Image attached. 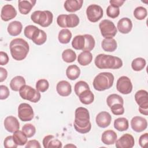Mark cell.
<instances>
[{
    "mask_svg": "<svg viewBox=\"0 0 148 148\" xmlns=\"http://www.w3.org/2000/svg\"><path fill=\"white\" fill-rule=\"evenodd\" d=\"M74 90H75V94L77 96H79L83 91H84L87 90H90V87L87 82H86L84 81L80 80V81L77 82L75 84Z\"/></svg>",
    "mask_w": 148,
    "mask_h": 148,
    "instance_id": "f35d334b",
    "label": "cell"
},
{
    "mask_svg": "<svg viewBox=\"0 0 148 148\" xmlns=\"http://www.w3.org/2000/svg\"><path fill=\"white\" fill-rule=\"evenodd\" d=\"M114 127L119 131H126L129 127L128 121L125 117L117 118L114 121Z\"/></svg>",
    "mask_w": 148,
    "mask_h": 148,
    "instance_id": "f546056e",
    "label": "cell"
},
{
    "mask_svg": "<svg viewBox=\"0 0 148 148\" xmlns=\"http://www.w3.org/2000/svg\"><path fill=\"white\" fill-rule=\"evenodd\" d=\"M112 113L114 115H122L124 113V108L123 105L120 103H116L110 108Z\"/></svg>",
    "mask_w": 148,
    "mask_h": 148,
    "instance_id": "f6af8a7d",
    "label": "cell"
},
{
    "mask_svg": "<svg viewBox=\"0 0 148 148\" xmlns=\"http://www.w3.org/2000/svg\"><path fill=\"white\" fill-rule=\"evenodd\" d=\"M9 48L12 58L17 61L25 58L29 50L28 42L22 38L13 39L10 43Z\"/></svg>",
    "mask_w": 148,
    "mask_h": 148,
    "instance_id": "7a4b0ae2",
    "label": "cell"
},
{
    "mask_svg": "<svg viewBox=\"0 0 148 148\" xmlns=\"http://www.w3.org/2000/svg\"><path fill=\"white\" fill-rule=\"evenodd\" d=\"M115 143L117 148H132L135 145V140L131 134H125L117 140Z\"/></svg>",
    "mask_w": 148,
    "mask_h": 148,
    "instance_id": "7c38bea8",
    "label": "cell"
},
{
    "mask_svg": "<svg viewBox=\"0 0 148 148\" xmlns=\"http://www.w3.org/2000/svg\"><path fill=\"white\" fill-rule=\"evenodd\" d=\"M94 63L99 69H117L123 66L122 60L118 57L99 54L95 58Z\"/></svg>",
    "mask_w": 148,
    "mask_h": 148,
    "instance_id": "3957f363",
    "label": "cell"
},
{
    "mask_svg": "<svg viewBox=\"0 0 148 148\" xmlns=\"http://www.w3.org/2000/svg\"><path fill=\"white\" fill-rule=\"evenodd\" d=\"M79 18L76 14H69L66 15V25L67 27L73 28L78 25Z\"/></svg>",
    "mask_w": 148,
    "mask_h": 148,
    "instance_id": "8d00e7d4",
    "label": "cell"
},
{
    "mask_svg": "<svg viewBox=\"0 0 148 148\" xmlns=\"http://www.w3.org/2000/svg\"><path fill=\"white\" fill-rule=\"evenodd\" d=\"M116 88L123 94H128L132 90V84L129 77L125 76L120 77L116 83Z\"/></svg>",
    "mask_w": 148,
    "mask_h": 148,
    "instance_id": "8fae6325",
    "label": "cell"
},
{
    "mask_svg": "<svg viewBox=\"0 0 148 148\" xmlns=\"http://www.w3.org/2000/svg\"><path fill=\"white\" fill-rule=\"evenodd\" d=\"M65 147H76V146H75V145H73L71 144V145H66V146H65Z\"/></svg>",
    "mask_w": 148,
    "mask_h": 148,
    "instance_id": "11a10c76",
    "label": "cell"
},
{
    "mask_svg": "<svg viewBox=\"0 0 148 148\" xmlns=\"http://www.w3.org/2000/svg\"><path fill=\"white\" fill-rule=\"evenodd\" d=\"M86 14L87 18L90 21L96 23L103 17V11L99 5L92 4L87 7L86 9Z\"/></svg>",
    "mask_w": 148,
    "mask_h": 148,
    "instance_id": "9c48e42d",
    "label": "cell"
},
{
    "mask_svg": "<svg viewBox=\"0 0 148 148\" xmlns=\"http://www.w3.org/2000/svg\"><path fill=\"white\" fill-rule=\"evenodd\" d=\"M10 94V92L8 87L5 85L0 86V99L1 100L6 99Z\"/></svg>",
    "mask_w": 148,
    "mask_h": 148,
    "instance_id": "7dc6e473",
    "label": "cell"
},
{
    "mask_svg": "<svg viewBox=\"0 0 148 148\" xmlns=\"http://www.w3.org/2000/svg\"><path fill=\"white\" fill-rule=\"evenodd\" d=\"M25 84V80L21 76L14 77L10 82V87L13 91H18L20 88Z\"/></svg>",
    "mask_w": 148,
    "mask_h": 148,
    "instance_id": "83f0119b",
    "label": "cell"
},
{
    "mask_svg": "<svg viewBox=\"0 0 148 148\" xmlns=\"http://www.w3.org/2000/svg\"><path fill=\"white\" fill-rule=\"evenodd\" d=\"M67 14H60L57 18V24L62 28H67L66 25V17Z\"/></svg>",
    "mask_w": 148,
    "mask_h": 148,
    "instance_id": "c3c4849f",
    "label": "cell"
},
{
    "mask_svg": "<svg viewBox=\"0 0 148 148\" xmlns=\"http://www.w3.org/2000/svg\"><path fill=\"white\" fill-rule=\"evenodd\" d=\"M124 2V0H110L109 1V3H110V5H112L114 7L119 8L123 5Z\"/></svg>",
    "mask_w": 148,
    "mask_h": 148,
    "instance_id": "db71d44e",
    "label": "cell"
},
{
    "mask_svg": "<svg viewBox=\"0 0 148 148\" xmlns=\"http://www.w3.org/2000/svg\"><path fill=\"white\" fill-rule=\"evenodd\" d=\"M4 147L6 148H16L17 145L15 143L13 136H8L5 138L3 141Z\"/></svg>",
    "mask_w": 148,
    "mask_h": 148,
    "instance_id": "bcb514c9",
    "label": "cell"
},
{
    "mask_svg": "<svg viewBox=\"0 0 148 148\" xmlns=\"http://www.w3.org/2000/svg\"><path fill=\"white\" fill-rule=\"evenodd\" d=\"M85 38V45L83 51H91L95 47V41L93 36L90 34L84 35Z\"/></svg>",
    "mask_w": 148,
    "mask_h": 148,
    "instance_id": "74e56055",
    "label": "cell"
},
{
    "mask_svg": "<svg viewBox=\"0 0 148 148\" xmlns=\"http://www.w3.org/2000/svg\"><path fill=\"white\" fill-rule=\"evenodd\" d=\"M9 57L6 53L3 51L0 52V65H6L9 62Z\"/></svg>",
    "mask_w": 148,
    "mask_h": 148,
    "instance_id": "f907efd6",
    "label": "cell"
},
{
    "mask_svg": "<svg viewBox=\"0 0 148 148\" xmlns=\"http://www.w3.org/2000/svg\"><path fill=\"white\" fill-rule=\"evenodd\" d=\"M18 116L22 121L32 120L34 116L32 106L27 103H20L18 107Z\"/></svg>",
    "mask_w": 148,
    "mask_h": 148,
    "instance_id": "30bf717a",
    "label": "cell"
},
{
    "mask_svg": "<svg viewBox=\"0 0 148 148\" xmlns=\"http://www.w3.org/2000/svg\"><path fill=\"white\" fill-rule=\"evenodd\" d=\"M92 60V55L90 51H83L77 57L78 63L82 66H86L90 64Z\"/></svg>",
    "mask_w": 148,
    "mask_h": 148,
    "instance_id": "484cf974",
    "label": "cell"
},
{
    "mask_svg": "<svg viewBox=\"0 0 148 148\" xmlns=\"http://www.w3.org/2000/svg\"><path fill=\"white\" fill-rule=\"evenodd\" d=\"M78 97L80 101L84 105L91 104L94 100V95L90 89L83 91Z\"/></svg>",
    "mask_w": 148,
    "mask_h": 148,
    "instance_id": "f1b7e54d",
    "label": "cell"
},
{
    "mask_svg": "<svg viewBox=\"0 0 148 148\" xmlns=\"http://www.w3.org/2000/svg\"><path fill=\"white\" fill-rule=\"evenodd\" d=\"M120 9L119 8L114 7L112 5H109L106 9V14L108 17L112 18H115L119 16Z\"/></svg>",
    "mask_w": 148,
    "mask_h": 148,
    "instance_id": "7bdbcfd3",
    "label": "cell"
},
{
    "mask_svg": "<svg viewBox=\"0 0 148 148\" xmlns=\"http://www.w3.org/2000/svg\"><path fill=\"white\" fill-rule=\"evenodd\" d=\"M83 3V0H66L64 2V8L69 12H75L81 9Z\"/></svg>",
    "mask_w": 148,
    "mask_h": 148,
    "instance_id": "7402d4cb",
    "label": "cell"
},
{
    "mask_svg": "<svg viewBox=\"0 0 148 148\" xmlns=\"http://www.w3.org/2000/svg\"><path fill=\"white\" fill-rule=\"evenodd\" d=\"M72 38L71 32L66 28L61 29L58 35V39L59 42L62 44H67L68 43Z\"/></svg>",
    "mask_w": 148,
    "mask_h": 148,
    "instance_id": "1f68e13d",
    "label": "cell"
},
{
    "mask_svg": "<svg viewBox=\"0 0 148 148\" xmlns=\"http://www.w3.org/2000/svg\"><path fill=\"white\" fill-rule=\"evenodd\" d=\"M42 143L45 148H61L62 147V143L54 136L49 135L44 137Z\"/></svg>",
    "mask_w": 148,
    "mask_h": 148,
    "instance_id": "d6986e66",
    "label": "cell"
},
{
    "mask_svg": "<svg viewBox=\"0 0 148 148\" xmlns=\"http://www.w3.org/2000/svg\"><path fill=\"white\" fill-rule=\"evenodd\" d=\"M148 142V134L145 133L140 136L139 139V144L142 147H144Z\"/></svg>",
    "mask_w": 148,
    "mask_h": 148,
    "instance_id": "816d5d0a",
    "label": "cell"
},
{
    "mask_svg": "<svg viewBox=\"0 0 148 148\" xmlns=\"http://www.w3.org/2000/svg\"><path fill=\"white\" fill-rule=\"evenodd\" d=\"M117 28L120 33L126 34L132 30V23L129 18L123 17L118 21Z\"/></svg>",
    "mask_w": 148,
    "mask_h": 148,
    "instance_id": "e0dca14e",
    "label": "cell"
},
{
    "mask_svg": "<svg viewBox=\"0 0 148 148\" xmlns=\"http://www.w3.org/2000/svg\"><path fill=\"white\" fill-rule=\"evenodd\" d=\"M8 76V72L6 69L1 67L0 68V82H3Z\"/></svg>",
    "mask_w": 148,
    "mask_h": 148,
    "instance_id": "f5cc1de1",
    "label": "cell"
},
{
    "mask_svg": "<svg viewBox=\"0 0 148 148\" xmlns=\"http://www.w3.org/2000/svg\"><path fill=\"white\" fill-rule=\"evenodd\" d=\"M101 46L104 51L113 52L116 50L117 44L116 40L113 38H105L102 41Z\"/></svg>",
    "mask_w": 148,
    "mask_h": 148,
    "instance_id": "cb8c5ba5",
    "label": "cell"
},
{
    "mask_svg": "<svg viewBox=\"0 0 148 148\" xmlns=\"http://www.w3.org/2000/svg\"><path fill=\"white\" fill-rule=\"evenodd\" d=\"M99 28L101 35L104 38H113L117 32L114 23L108 19L102 20L99 24Z\"/></svg>",
    "mask_w": 148,
    "mask_h": 148,
    "instance_id": "52a82bcc",
    "label": "cell"
},
{
    "mask_svg": "<svg viewBox=\"0 0 148 148\" xmlns=\"http://www.w3.org/2000/svg\"><path fill=\"white\" fill-rule=\"evenodd\" d=\"M13 139L18 146H24L27 143V136L23 131L17 130L13 133Z\"/></svg>",
    "mask_w": 148,
    "mask_h": 148,
    "instance_id": "4dcf8cb0",
    "label": "cell"
},
{
    "mask_svg": "<svg viewBox=\"0 0 148 148\" xmlns=\"http://www.w3.org/2000/svg\"><path fill=\"white\" fill-rule=\"evenodd\" d=\"M147 15V10L143 6H138L136 8L134 11V16L137 20H143L146 18Z\"/></svg>",
    "mask_w": 148,
    "mask_h": 148,
    "instance_id": "ab89813d",
    "label": "cell"
},
{
    "mask_svg": "<svg viewBox=\"0 0 148 148\" xmlns=\"http://www.w3.org/2000/svg\"><path fill=\"white\" fill-rule=\"evenodd\" d=\"M56 90L60 96L67 97L71 94L72 87L68 82L66 80H61L57 83Z\"/></svg>",
    "mask_w": 148,
    "mask_h": 148,
    "instance_id": "ac0fdd59",
    "label": "cell"
},
{
    "mask_svg": "<svg viewBox=\"0 0 148 148\" xmlns=\"http://www.w3.org/2000/svg\"><path fill=\"white\" fill-rule=\"evenodd\" d=\"M36 1L23 0L18 1V8L19 12L23 14H27L30 12L32 8L36 3Z\"/></svg>",
    "mask_w": 148,
    "mask_h": 148,
    "instance_id": "44dd1931",
    "label": "cell"
},
{
    "mask_svg": "<svg viewBox=\"0 0 148 148\" xmlns=\"http://www.w3.org/2000/svg\"><path fill=\"white\" fill-rule=\"evenodd\" d=\"M62 58L65 62L71 63L76 60V54L73 50L68 49L62 53Z\"/></svg>",
    "mask_w": 148,
    "mask_h": 148,
    "instance_id": "836d02e7",
    "label": "cell"
},
{
    "mask_svg": "<svg viewBox=\"0 0 148 148\" xmlns=\"http://www.w3.org/2000/svg\"><path fill=\"white\" fill-rule=\"evenodd\" d=\"M106 103L108 106L110 108L112 105L116 103H120L121 105L124 104V100L123 98L118 94H112L109 95L106 99Z\"/></svg>",
    "mask_w": 148,
    "mask_h": 148,
    "instance_id": "e575fe53",
    "label": "cell"
},
{
    "mask_svg": "<svg viewBox=\"0 0 148 148\" xmlns=\"http://www.w3.org/2000/svg\"><path fill=\"white\" fill-rule=\"evenodd\" d=\"M38 29V27H36L35 25H29L25 27L24 30V35L26 38H28L29 39H32V36L34 34V32Z\"/></svg>",
    "mask_w": 148,
    "mask_h": 148,
    "instance_id": "ee69618b",
    "label": "cell"
},
{
    "mask_svg": "<svg viewBox=\"0 0 148 148\" xmlns=\"http://www.w3.org/2000/svg\"><path fill=\"white\" fill-rule=\"evenodd\" d=\"M114 76L110 72H101L93 80V87L95 90L102 91L111 88L113 84Z\"/></svg>",
    "mask_w": 148,
    "mask_h": 148,
    "instance_id": "277c9868",
    "label": "cell"
},
{
    "mask_svg": "<svg viewBox=\"0 0 148 148\" xmlns=\"http://www.w3.org/2000/svg\"><path fill=\"white\" fill-rule=\"evenodd\" d=\"M80 75V69L76 65H69L66 69V75L67 77L71 80H76L79 77Z\"/></svg>",
    "mask_w": 148,
    "mask_h": 148,
    "instance_id": "4316f807",
    "label": "cell"
},
{
    "mask_svg": "<svg viewBox=\"0 0 148 148\" xmlns=\"http://www.w3.org/2000/svg\"><path fill=\"white\" fill-rule=\"evenodd\" d=\"M18 91L21 98L33 103L38 102L41 97L39 91L26 84L23 86Z\"/></svg>",
    "mask_w": 148,
    "mask_h": 148,
    "instance_id": "8992f818",
    "label": "cell"
},
{
    "mask_svg": "<svg viewBox=\"0 0 148 148\" xmlns=\"http://www.w3.org/2000/svg\"><path fill=\"white\" fill-rule=\"evenodd\" d=\"M135 100L139 105V112L145 116L148 115V95L144 90L138 91L135 94Z\"/></svg>",
    "mask_w": 148,
    "mask_h": 148,
    "instance_id": "ba28073f",
    "label": "cell"
},
{
    "mask_svg": "<svg viewBox=\"0 0 148 148\" xmlns=\"http://www.w3.org/2000/svg\"><path fill=\"white\" fill-rule=\"evenodd\" d=\"M31 20L42 26V27H49L53 22V13L49 10H36L31 15Z\"/></svg>",
    "mask_w": 148,
    "mask_h": 148,
    "instance_id": "5b68a950",
    "label": "cell"
},
{
    "mask_svg": "<svg viewBox=\"0 0 148 148\" xmlns=\"http://www.w3.org/2000/svg\"><path fill=\"white\" fill-rule=\"evenodd\" d=\"M22 131L28 138L32 137L36 132V128L32 124H25L22 128Z\"/></svg>",
    "mask_w": 148,
    "mask_h": 148,
    "instance_id": "60d3db41",
    "label": "cell"
},
{
    "mask_svg": "<svg viewBox=\"0 0 148 148\" xmlns=\"http://www.w3.org/2000/svg\"><path fill=\"white\" fill-rule=\"evenodd\" d=\"M36 89L42 92H44L47 90L49 87V82L45 79H39L36 83Z\"/></svg>",
    "mask_w": 148,
    "mask_h": 148,
    "instance_id": "b9f144b4",
    "label": "cell"
},
{
    "mask_svg": "<svg viewBox=\"0 0 148 148\" xmlns=\"http://www.w3.org/2000/svg\"><path fill=\"white\" fill-rule=\"evenodd\" d=\"M16 15L17 11L12 5H5L1 9V17L3 21H8L14 18Z\"/></svg>",
    "mask_w": 148,
    "mask_h": 148,
    "instance_id": "5bb4252c",
    "label": "cell"
},
{
    "mask_svg": "<svg viewBox=\"0 0 148 148\" xmlns=\"http://www.w3.org/2000/svg\"><path fill=\"white\" fill-rule=\"evenodd\" d=\"M25 147L26 148H40L41 146L40 145V143L38 140L33 139L28 141Z\"/></svg>",
    "mask_w": 148,
    "mask_h": 148,
    "instance_id": "681fc988",
    "label": "cell"
},
{
    "mask_svg": "<svg viewBox=\"0 0 148 148\" xmlns=\"http://www.w3.org/2000/svg\"><path fill=\"white\" fill-rule=\"evenodd\" d=\"M90 113L87 109L83 107L76 108L75 112L73 127L75 130L80 134H86L90 132L91 124L90 121Z\"/></svg>",
    "mask_w": 148,
    "mask_h": 148,
    "instance_id": "6da1fadb",
    "label": "cell"
},
{
    "mask_svg": "<svg viewBox=\"0 0 148 148\" xmlns=\"http://www.w3.org/2000/svg\"><path fill=\"white\" fill-rule=\"evenodd\" d=\"M131 126L134 131L140 132L147 128V122L146 119L141 116H135L131 120Z\"/></svg>",
    "mask_w": 148,
    "mask_h": 148,
    "instance_id": "4fadbf2b",
    "label": "cell"
},
{
    "mask_svg": "<svg viewBox=\"0 0 148 148\" xmlns=\"http://www.w3.org/2000/svg\"><path fill=\"white\" fill-rule=\"evenodd\" d=\"M22 29L23 25L20 21H13L8 24L7 30L10 35L16 36L21 32Z\"/></svg>",
    "mask_w": 148,
    "mask_h": 148,
    "instance_id": "603a6c76",
    "label": "cell"
},
{
    "mask_svg": "<svg viewBox=\"0 0 148 148\" xmlns=\"http://www.w3.org/2000/svg\"><path fill=\"white\" fill-rule=\"evenodd\" d=\"M112 121V116L109 113L102 111L99 112L96 116L95 121L97 125L101 128H106L108 127Z\"/></svg>",
    "mask_w": 148,
    "mask_h": 148,
    "instance_id": "9a60e30c",
    "label": "cell"
},
{
    "mask_svg": "<svg viewBox=\"0 0 148 148\" xmlns=\"http://www.w3.org/2000/svg\"><path fill=\"white\" fill-rule=\"evenodd\" d=\"M31 40L36 45H42L46 42L47 35L43 30L38 28L34 32Z\"/></svg>",
    "mask_w": 148,
    "mask_h": 148,
    "instance_id": "d4e9b609",
    "label": "cell"
},
{
    "mask_svg": "<svg viewBox=\"0 0 148 148\" xmlns=\"http://www.w3.org/2000/svg\"><path fill=\"white\" fill-rule=\"evenodd\" d=\"M85 45V38L84 35H76L72 42V47L76 50H83Z\"/></svg>",
    "mask_w": 148,
    "mask_h": 148,
    "instance_id": "d6a6232c",
    "label": "cell"
},
{
    "mask_svg": "<svg viewBox=\"0 0 148 148\" xmlns=\"http://www.w3.org/2000/svg\"><path fill=\"white\" fill-rule=\"evenodd\" d=\"M3 124L5 130L10 133H14L19 130L20 128V123L17 119L13 116L6 117L5 119Z\"/></svg>",
    "mask_w": 148,
    "mask_h": 148,
    "instance_id": "2e32d148",
    "label": "cell"
},
{
    "mask_svg": "<svg viewBox=\"0 0 148 148\" xmlns=\"http://www.w3.org/2000/svg\"><path fill=\"white\" fill-rule=\"evenodd\" d=\"M117 139V134L113 130H109L105 131L101 136V140L103 143L110 145L115 143Z\"/></svg>",
    "mask_w": 148,
    "mask_h": 148,
    "instance_id": "ffe728a7",
    "label": "cell"
},
{
    "mask_svg": "<svg viewBox=\"0 0 148 148\" xmlns=\"http://www.w3.org/2000/svg\"><path fill=\"white\" fill-rule=\"evenodd\" d=\"M146 60L141 57H138L134 59L131 63V67L135 71H140L146 66Z\"/></svg>",
    "mask_w": 148,
    "mask_h": 148,
    "instance_id": "d590c367",
    "label": "cell"
}]
</instances>
